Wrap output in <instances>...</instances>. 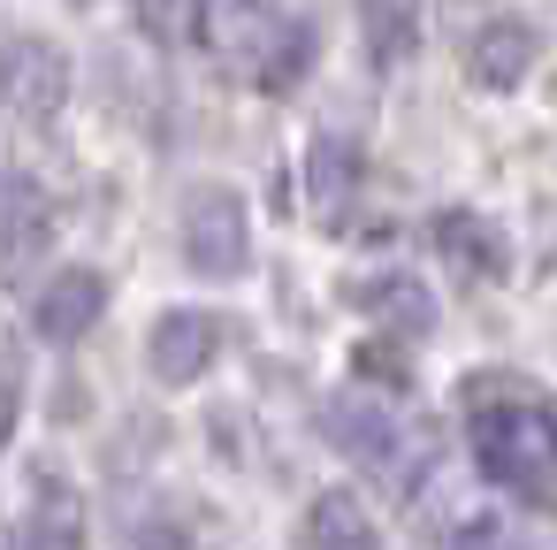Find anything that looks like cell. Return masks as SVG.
<instances>
[{
	"mask_svg": "<svg viewBox=\"0 0 557 550\" xmlns=\"http://www.w3.org/2000/svg\"><path fill=\"white\" fill-rule=\"evenodd\" d=\"M473 459L527 504L557 512V413L534 398H473Z\"/></svg>",
	"mask_w": 557,
	"mask_h": 550,
	"instance_id": "obj_1",
	"label": "cell"
},
{
	"mask_svg": "<svg viewBox=\"0 0 557 550\" xmlns=\"http://www.w3.org/2000/svg\"><path fill=\"white\" fill-rule=\"evenodd\" d=\"M313 62V32L290 24L268 0H230L222 9V70L252 93H290Z\"/></svg>",
	"mask_w": 557,
	"mask_h": 550,
	"instance_id": "obj_2",
	"label": "cell"
},
{
	"mask_svg": "<svg viewBox=\"0 0 557 550\" xmlns=\"http://www.w3.org/2000/svg\"><path fill=\"white\" fill-rule=\"evenodd\" d=\"M184 260L199 276H237L252 260V222L237 192H191L184 199Z\"/></svg>",
	"mask_w": 557,
	"mask_h": 550,
	"instance_id": "obj_3",
	"label": "cell"
},
{
	"mask_svg": "<svg viewBox=\"0 0 557 550\" xmlns=\"http://www.w3.org/2000/svg\"><path fill=\"white\" fill-rule=\"evenodd\" d=\"M0 100H9L24 123H54L70 108V54L47 39H16L0 54Z\"/></svg>",
	"mask_w": 557,
	"mask_h": 550,
	"instance_id": "obj_4",
	"label": "cell"
},
{
	"mask_svg": "<svg viewBox=\"0 0 557 550\" xmlns=\"http://www.w3.org/2000/svg\"><path fill=\"white\" fill-rule=\"evenodd\" d=\"M214 352H222V321L214 314H191V306H176V314H161L153 321V337H146V367L161 375V382H199L207 367H214Z\"/></svg>",
	"mask_w": 557,
	"mask_h": 550,
	"instance_id": "obj_5",
	"label": "cell"
},
{
	"mask_svg": "<svg viewBox=\"0 0 557 550\" xmlns=\"http://www.w3.org/2000/svg\"><path fill=\"white\" fill-rule=\"evenodd\" d=\"M100 306H108V283H100V268H62V276H47V283H39V298H32V321H39V337H54V344H77V337L100 321Z\"/></svg>",
	"mask_w": 557,
	"mask_h": 550,
	"instance_id": "obj_6",
	"label": "cell"
},
{
	"mask_svg": "<svg viewBox=\"0 0 557 550\" xmlns=\"http://www.w3.org/2000/svg\"><path fill=\"white\" fill-rule=\"evenodd\" d=\"M54 230V207L39 192V176H0V276H24L39 260Z\"/></svg>",
	"mask_w": 557,
	"mask_h": 550,
	"instance_id": "obj_7",
	"label": "cell"
},
{
	"mask_svg": "<svg viewBox=\"0 0 557 550\" xmlns=\"http://www.w3.org/2000/svg\"><path fill=\"white\" fill-rule=\"evenodd\" d=\"M16 550H85V504H77V489L62 481V466L39 474L32 512L16 520Z\"/></svg>",
	"mask_w": 557,
	"mask_h": 550,
	"instance_id": "obj_8",
	"label": "cell"
},
{
	"mask_svg": "<svg viewBox=\"0 0 557 550\" xmlns=\"http://www.w3.org/2000/svg\"><path fill=\"white\" fill-rule=\"evenodd\" d=\"M527 70H534V32H527L519 16H496V24L473 32V47H466V77H473L481 93H511Z\"/></svg>",
	"mask_w": 557,
	"mask_h": 550,
	"instance_id": "obj_9",
	"label": "cell"
},
{
	"mask_svg": "<svg viewBox=\"0 0 557 550\" xmlns=\"http://www.w3.org/2000/svg\"><path fill=\"white\" fill-rule=\"evenodd\" d=\"M329 436H336L351 459H374V466H389V459H397V436H405V420H397V413H382V405L359 390V398H336V405H329Z\"/></svg>",
	"mask_w": 557,
	"mask_h": 550,
	"instance_id": "obj_10",
	"label": "cell"
},
{
	"mask_svg": "<svg viewBox=\"0 0 557 550\" xmlns=\"http://www.w3.org/2000/svg\"><path fill=\"white\" fill-rule=\"evenodd\" d=\"M420 0H359V39L374 54V70H397L420 54Z\"/></svg>",
	"mask_w": 557,
	"mask_h": 550,
	"instance_id": "obj_11",
	"label": "cell"
},
{
	"mask_svg": "<svg viewBox=\"0 0 557 550\" xmlns=\"http://www.w3.org/2000/svg\"><path fill=\"white\" fill-rule=\"evenodd\" d=\"M306 550H382V535H374V520L351 489H329L306 512Z\"/></svg>",
	"mask_w": 557,
	"mask_h": 550,
	"instance_id": "obj_12",
	"label": "cell"
},
{
	"mask_svg": "<svg viewBox=\"0 0 557 550\" xmlns=\"http://www.w3.org/2000/svg\"><path fill=\"white\" fill-rule=\"evenodd\" d=\"M359 176H367V161H359V146H344V138H321V146L306 154V199H313L321 215H336L344 192H359Z\"/></svg>",
	"mask_w": 557,
	"mask_h": 550,
	"instance_id": "obj_13",
	"label": "cell"
},
{
	"mask_svg": "<svg viewBox=\"0 0 557 550\" xmlns=\"http://www.w3.org/2000/svg\"><path fill=\"white\" fill-rule=\"evenodd\" d=\"M351 306H367V314L397 321L405 337L435 329V306H428V291H420V283H405V276H374V283H359V291H351Z\"/></svg>",
	"mask_w": 557,
	"mask_h": 550,
	"instance_id": "obj_14",
	"label": "cell"
},
{
	"mask_svg": "<svg viewBox=\"0 0 557 550\" xmlns=\"http://www.w3.org/2000/svg\"><path fill=\"white\" fill-rule=\"evenodd\" d=\"M435 245H443L466 276H496V268H504L496 230H488V222H473V215H443V222H435Z\"/></svg>",
	"mask_w": 557,
	"mask_h": 550,
	"instance_id": "obj_15",
	"label": "cell"
},
{
	"mask_svg": "<svg viewBox=\"0 0 557 550\" xmlns=\"http://www.w3.org/2000/svg\"><path fill=\"white\" fill-rule=\"evenodd\" d=\"M138 24H146V39H161V47H191L199 24H207V0H138Z\"/></svg>",
	"mask_w": 557,
	"mask_h": 550,
	"instance_id": "obj_16",
	"label": "cell"
},
{
	"mask_svg": "<svg viewBox=\"0 0 557 550\" xmlns=\"http://www.w3.org/2000/svg\"><path fill=\"white\" fill-rule=\"evenodd\" d=\"M450 550H542V542H534L527 527H511V520H488V512H481V520H466V527L450 535Z\"/></svg>",
	"mask_w": 557,
	"mask_h": 550,
	"instance_id": "obj_17",
	"label": "cell"
}]
</instances>
